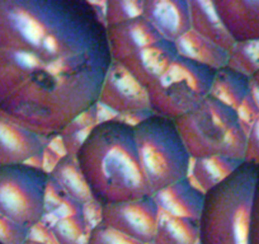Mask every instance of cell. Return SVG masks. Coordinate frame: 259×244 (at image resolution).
<instances>
[{"label": "cell", "instance_id": "obj_21", "mask_svg": "<svg viewBox=\"0 0 259 244\" xmlns=\"http://www.w3.org/2000/svg\"><path fill=\"white\" fill-rule=\"evenodd\" d=\"M154 244H201L198 220L176 218L159 210Z\"/></svg>", "mask_w": 259, "mask_h": 244}, {"label": "cell", "instance_id": "obj_18", "mask_svg": "<svg viewBox=\"0 0 259 244\" xmlns=\"http://www.w3.org/2000/svg\"><path fill=\"white\" fill-rule=\"evenodd\" d=\"M174 46L179 56L202 64L213 70L228 66L230 59V52L198 34L192 28L177 39Z\"/></svg>", "mask_w": 259, "mask_h": 244}, {"label": "cell", "instance_id": "obj_8", "mask_svg": "<svg viewBox=\"0 0 259 244\" xmlns=\"http://www.w3.org/2000/svg\"><path fill=\"white\" fill-rule=\"evenodd\" d=\"M101 221L143 244L151 243L158 228L159 208L153 196L107 204L101 206Z\"/></svg>", "mask_w": 259, "mask_h": 244}, {"label": "cell", "instance_id": "obj_19", "mask_svg": "<svg viewBox=\"0 0 259 244\" xmlns=\"http://www.w3.org/2000/svg\"><path fill=\"white\" fill-rule=\"evenodd\" d=\"M250 89L251 80L248 75L225 66L216 70L210 96L236 111L249 96Z\"/></svg>", "mask_w": 259, "mask_h": 244}, {"label": "cell", "instance_id": "obj_25", "mask_svg": "<svg viewBox=\"0 0 259 244\" xmlns=\"http://www.w3.org/2000/svg\"><path fill=\"white\" fill-rule=\"evenodd\" d=\"M87 244H143L141 241L124 235L98 221L92 228Z\"/></svg>", "mask_w": 259, "mask_h": 244}, {"label": "cell", "instance_id": "obj_7", "mask_svg": "<svg viewBox=\"0 0 259 244\" xmlns=\"http://www.w3.org/2000/svg\"><path fill=\"white\" fill-rule=\"evenodd\" d=\"M49 172L32 164L0 166V214L24 228L45 216Z\"/></svg>", "mask_w": 259, "mask_h": 244}, {"label": "cell", "instance_id": "obj_3", "mask_svg": "<svg viewBox=\"0 0 259 244\" xmlns=\"http://www.w3.org/2000/svg\"><path fill=\"white\" fill-rule=\"evenodd\" d=\"M256 169L255 164L243 161L225 181L205 193L198 219L201 244H249Z\"/></svg>", "mask_w": 259, "mask_h": 244}, {"label": "cell", "instance_id": "obj_4", "mask_svg": "<svg viewBox=\"0 0 259 244\" xmlns=\"http://www.w3.org/2000/svg\"><path fill=\"white\" fill-rule=\"evenodd\" d=\"M174 122L192 159L221 155L244 160L248 135L238 112L213 97Z\"/></svg>", "mask_w": 259, "mask_h": 244}, {"label": "cell", "instance_id": "obj_12", "mask_svg": "<svg viewBox=\"0 0 259 244\" xmlns=\"http://www.w3.org/2000/svg\"><path fill=\"white\" fill-rule=\"evenodd\" d=\"M177 57L178 52L173 42L161 39L134 52L119 63L148 88L168 70Z\"/></svg>", "mask_w": 259, "mask_h": 244}, {"label": "cell", "instance_id": "obj_5", "mask_svg": "<svg viewBox=\"0 0 259 244\" xmlns=\"http://www.w3.org/2000/svg\"><path fill=\"white\" fill-rule=\"evenodd\" d=\"M141 168L151 196L188 177L192 158L174 119L150 114L134 126Z\"/></svg>", "mask_w": 259, "mask_h": 244}, {"label": "cell", "instance_id": "obj_15", "mask_svg": "<svg viewBox=\"0 0 259 244\" xmlns=\"http://www.w3.org/2000/svg\"><path fill=\"white\" fill-rule=\"evenodd\" d=\"M159 210L176 218L198 220L202 213L205 193L189 177L166 186L153 195Z\"/></svg>", "mask_w": 259, "mask_h": 244}, {"label": "cell", "instance_id": "obj_24", "mask_svg": "<svg viewBox=\"0 0 259 244\" xmlns=\"http://www.w3.org/2000/svg\"><path fill=\"white\" fill-rule=\"evenodd\" d=\"M145 0H108L104 3L103 18L106 27L116 26L143 17Z\"/></svg>", "mask_w": 259, "mask_h": 244}, {"label": "cell", "instance_id": "obj_29", "mask_svg": "<svg viewBox=\"0 0 259 244\" xmlns=\"http://www.w3.org/2000/svg\"><path fill=\"white\" fill-rule=\"evenodd\" d=\"M249 244H259V166L258 169H256L255 190H254L253 209H251Z\"/></svg>", "mask_w": 259, "mask_h": 244}, {"label": "cell", "instance_id": "obj_22", "mask_svg": "<svg viewBox=\"0 0 259 244\" xmlns=\"http://www.w3.org/2000/svg\"><path fill=\"white\" fill-rule=\"evenodd\" d=\"M91 230L84 213L59 219L51 228L57 244H87Z\"/></svg>", "mask_w": 259, "mask_h": 244}, {"label": "cell", "instance_id": "obj_11", "mask_svg": "<svg viewBox=\"0 0 259 244\" xmlns=\"http://www.w3.org/2000/svg\"><path fill=\"white\" fill-rule=\"evenodd\" d=\"M44 149L42 136L0 114V166L28 163Z\"/></svg>", "mask_w": 259, "mask_h": 244}, {"label": "cell", "instance_id": "obj_23", "mask_svg": "<svg viewBox=\"0 0 259 244\" xmlns=\"http://www.w3.org/2000/svg\"><path fill=\"white\" fill-rule=\"evenodd\" d=\"M228 66L250 78L259 70V41L236 42L230 51Z\"/></svg>", "mask_w": 259, "mask_h": 244}, {"label": "cell", "instance_id": "obj_16", "mask_svg": "<svg viewBox=\"0 0 259 244\" xmlns=\"http://www.w3.org/2000/svg\"><path fill=\"white\" fill-rule=\"evenodd\" d=\"M191 28L205 38L230 52L235 41L221 22L215 4L210 0H188Z\"/></svg>", "mask_w": 259, "mask_h": 244}, {"label": "cell", "instance_id": "obj_32", "mask_svg": "<svg viewBox=\"0 0 259 244\" xmlns=\"http://www.w3.org/2000/svg\"><path fill=\"white\" fill-rule=\"evenodd\" d=\"M146 244H154V243H153V241H151V243H146Z\"/></svg>", "mask_w": 259, "mask_h": 244}, {"label": "cell", "instance_id": "obj_27", "mask_svg": "<svg viewBox=\"0 0 259 244\" xmlns=\"http://www.w3.org/2000/svg\"><path fill=\"white\" fill-rule=\"evenodd\" d=\"M251 91V89H250ZM239 116V121H240L241 128L244 129V131L248 135L249 130L251 129L253 124L255 122V119L259 117V106L255 102L254 97L251 96V92L249 93V96L244 99V102L241 103V106L236 109Z\"/></svg>", "mask_w": 259, "mask_h": 244}, {"label": "cell", "instance_id": "obj_1", "mask_svg": "<svg viewBox=\"0 0 259 244\" xmlns=\"http://www.w3.org/2000/svg\"><path fill=\"white\" fill-rule=\"evenodd\" d=\"M102 12L89 0H0V114L61 136L98 104L112 64Z\"/></svg>", "mask_w": 259, "mask_h": 244}, {"label": "cell", "instance_id": "obj_33", "mask_svg": "<svg viewBox=\"0 0 259 244\" xmlns=\"http://www.w3.org/2000/svg\"><path fill=\"white\" fill-rule=\"evenodd\" d=\"M0 244H3V243H2V241H0Z\"/></svg>", "mask_w": 259, "mask_h": 244}, {"label": "cell", "instance_id": "obj_31", "mask_svg": "<svg viewBox=\"0 0 259 244\" xmlns=\"http://www.w3.org/2000/svg\"><path fill=\"white\" fill-rule=\"evenodd\" d=\"M23 244H47V243H44V241H38V240H34V239L28 238Z\"/></svg>", "mask_w": 259, "mask_h": 244}, {"label": "cell", "instance_id": "obj_9", "mask_svg": "<svg viewBox=\"0 0 259 244\" xmlns=\"http://www.w3.org/2000/svg\"><path fill=\"white\" fill-rule=\"evenodd\" d=\"M98 104L117 113V117L151 112L148 88L118 61H112L107 71Z\"/></svg>", "mask_w": 259, "mask_h": 244}, {"label": "cell", "instance_id": "obj_17", "mask_svg": "<svg viewBox=\"0 0 259 244\" xmlns=\"http://www.w3.org/2000/svg\"><path fill=\"white\" fill-rule=\"evenodd\" d=\"M49 177L65 195L79 205L96 202L75 155L65 154L60 156L49 172Z\"/></svg>", "mask_w": 259, "mask_h": 244}, {"label": "cell", "instance_id": "obj_20", "mask_svg": "<svg viewBox=\"0 0 259 244\" xmlns=\"http://www.w3.org/2000/svg\"><path fill=\"white\" fill-rule=\"evenodd\" d=\"M243 161L221 155L192 159L191 174L196 182L194 185L203 193L208 192L234 173Z\"/></svg>", "mask_w": 259, "mask_h": 244}, {"label": "cell", "instance_id": "obj_28", "mask_svg": "<svg viewBox=\"0 0 259 244\" xmlns=\"http://www.w3.org/2000/svg\"><path fill=\"white\" fill-rule=\"evenodd\" d=\"M244 161L259 166V117L248 133Z\"/></svg>", "mask_w": 259, "mask_h": 244}, {"label": "cell", "instance_id": "obj_26", "mask_svg": "<svg viewBox=\"0 0 259 244\" xmlns=\"http://www.w3.org/2000/svg\"><path fill=\"white\" fill-rule=\"evenodd\" d=\"M29 231L31 229L0 214V241L3 244H23L28 239Z\"/></svg>", "mask_w": 259, "mask_h": 244}, {"label": "cell", "instance_id": "obj_14", "mask_svg": "<svg viewBox=\"0 0 259 244\" xmlns=\"http://www.w3.org/2000/svg\"><path fill=\"white\" fill-rule=\"evenodd\" d=\"M107 36L112 60L118 63L134 52L163 39L144 17L107 27Z\"/></svg>", "mask_w": 259, "mask_h": 244}, {"label": "cell", "instance_id": "obj_30", "mask_svg": "<svg viewBox=\"0 0 259 244\" xmlns=\"http://www.w3.org/2000/svg\"><path fill=\"white\" fill-rule=\"evenodd\" d=\"M250 80H251V86H253V88L255 89L256 93L259 94V70L250 76Z\"/></svg>", "mask_w": 259, "mask_h": 244}, {"label": "cell", "instance_id": "obj_2", "mask_svg": "<svg viewBox=\"0 0 259 244\" xmlns=\"http://www.w3.org/2000/svg\"><path fill=\"white\" fill-rule=\"evenodd\" d=\"M99 206L151 196L136 148L134 126L117 118L99 121L75 154Z\"/></svg>", "mask_w": 259, "mask_h": 244}, {"label": "cell", "instance_id": "obj_13", "mask_svg": "<svg viewBox=\"0 0 259 244\" xmlns=\"http://www.w3.org/2000/svg\"><path fill=\"white\" fill-rule=\"evenodd\" d=\"M213 4L235 44L259 41V0H215Z\"/></svg>", "mask_w": 259, "mask_h": 244}, {"label": "cell", "instance_id": "obj_6", "mask_svg": "<svg viewBox=\"0 0 259 244\" xmlns=\"http://www.w3.org/2000/svg\"><path fill=\"white\" fill-rule=\"evenodd\" d=\"M216 70L179 56L148 87L154 114L177 119L193 111L210 96Z\"/></svg>", "mask_w": 259, "mask_h": 244}, {"label": "cell", "instance_id": "obj_10", "mask_svg": "<svg viewBox=\"0 0 259 244\" xmlns=\"http://www.w3.org/2000/svg\"><path fill=\"white\" fill-rule=\"evenodd\" d=\"M143 17L161 38L173 44L191 29L188 0H145Z\"/></svg>", "mask_w": 259, "mask_h": 244}]
</instances>
